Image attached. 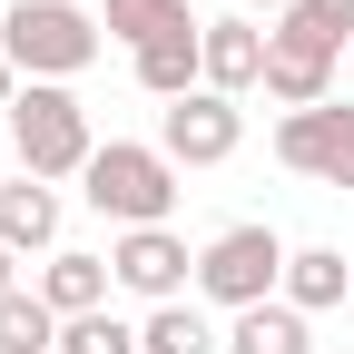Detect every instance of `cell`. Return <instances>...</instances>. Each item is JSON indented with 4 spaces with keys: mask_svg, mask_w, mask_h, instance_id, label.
Wrapping results in <instances>:
<instances>
[{
    "mask_svg": "<svg viewBox=\"0 0 354 354\" xmlns=\"http://www.w3.org/2000/svg\"><path fill=\"white\" fill-rule=\"evenodd\" d=\"M99 50H109V30H99V10H79V0H10V10H0V59L20 79L69 88L79 69H99Z\"/></svg>",
    "mask_w": 354,
    "mask_h": 354,
    "instance_id": "cell-1",
    "label": "cell"
},
{
    "mask_svg": "<svg viewBox=\"0 0 354 354\" xmlns=\"http://www.w3.org/2000/svg\"><path fill=\"white\" fill-rule=\"evenodd\" d=\"M177 177H187V167H177L158 138H99V158H88V177H79V197L128 236V227H167V216H177Z\"/></svg>",
    "mask_w": 354,
    "mask_h": 354,
    "instance_id": "cell-2",
    "label": "cell"
},
{
    "mask_svg": "<svg viewBox=\"0 0 354 354\" xmlns=\"http://www.w3.org/2000/svg\"><path fill=\"white\" fill-rule=\"evenodd\" d=\"M10 158L20 177H88V158H99V138H88V109L69 99V88L50 79H20V99H10Z\"/></svg>",
    "mask_w": 354,
    "mask_h": 354,
    "instance_id": "cell-3",
    "label": "cell"
},
{
    "mask_svg": "<svg viewBox=\"0 0 354 354\" xmlns=\"http://www.w3.org/2000/svg\"><path fill=\"white\" fill-rule=\"evenodd\" d=\"M286 236L276 227H256V216H246V227H216L207 246H197V295L207 305H227V315H246V305H276L286 295Z\"/></svg>",
    "mask_w": 354,
    "mask_h": 354,
    "instance_id": "cell-4",
    "label": "cell"
},
{
    "mask_svg": "<svg viewBox=\"0 0 354 354\" xmlns=\"http://www.w3.org/2000/svg\"><path fill=\"white\" fill-rule=\"evenodd\" d=\"M109 276H118V295H138V305H187L197 256H187L177 227H128V236L109 246Z\"/></svg>",
    "mask_w": 354,
    "mask_h": 354,
    "instance_id": "cell-5",
    "label": "cell"
},
{
    "mask_svg": "<svg viewBox=\"0 0 354 354\" xmlns=\"http://www.w3.org/2000/svg\"><path fill=\"white\" fill-rule=\"evenodd\" d=\"M276 158H286L295 177H315V187H354V109L325 99V109L276 118Z\"/></svg>",
    "mask_w": 354,
    "mask_h": 354,
    "instance_id": "cell-6",
    "label": "cell"
},
{
    "mask_svg": "<svg viewBox=\"0 0 354 354\" xmlns=\"http://www.w3.org/2000/svg\"><path fill=\"white\" fill-rule=\"evenodd\" d=\"M335 69H344V59L325 50V39H305L295 20H266V99H276L286 118H295V109H325V99H335Z\"/></svg>",
    "mask_w": 354,
    "mask_h": 354,
    "instance_id": "cell-7",
    "label": "cell"
},
{
    "mask_svg": "<svg viewBox=\"0 0 354 354\" xmlns=\"http://www.w3.org/2000/svg\"><path fill=\"white\" fill-rule=\"evenodd\" d=\"M158 148H167L177 167H227V158L246 148V109L216 99V88H197V99H177V109L158 118Z\"/></svg>",
    "mask_w": 354,
    "mask_h": 354,
    "instance_id": "cell-8",
    "label": "cell"
},
{
    "mask_svg": "<svg viewBox=\"0 0 354 354\" xmlns=\"http://www.w3.org/2000/svg\"><path fill=\"white\" fill-rule=\"evenodd\" d=\"M0 246L10 256H59V187L50 177H0Z\"/></svg>",
    "mask_w": 354,
    "mask_h": 354,
    "instance_id": "cell-9",
    "label": "cell"
},
{
    "mask_svg": "<svg viewBox=\"0 0 354 354\" xmlns=\"http://www.w3.org/2000/svg\"><path fill=\"white\" fill-rule=\"evenodd\" d=\"M207 88H216V99H246V88H266V30H256L246 10L207 20Z\"/></svg>",
    "mask_w": 354,
    "mask_h": 354,
    "instance_id": "cell-10",
    "label": "cell"
},
{
    "mask_svg": "<svg viewBox=\"0 0 354 354\" xmlns=\"http://www.w3.org/2000/svg\"><path fill=\"white\" fill-rule=\"evenodd\" d=\"M109 256H88V246H59V256H39V305H50V315L69 325V315H99L109 305Z\"/></svg>",
    "mask_w": 354,
    "mask_h": 354,
    "instance_id": "cell-11",
    "label": "cell"
},
{
    "mask_svg": "<svg viewBox=\"0 0 354 354\" xmlns=\"http://www.w3.org/2000/svg\"><path fill=\"white\" fill-rule=\"evenodd\" d=\"M128 69H138V88H148L158 109L197 99V88H207V30H187V39H158V50H128Z\"/></svg>",
    "mask_w": 354,
    "mask_h": 354,
    "instance_id": "cell-12",
    "label": "cell"
},
{
    "mask_svg": "<svg viewBox=\"0 0 354 354\" xmlns=\"http://www.w3.org/2000/svg\"><path fill=\"white\" fill-rule=\"evenodd\" d=\"M227 354H315V315H295V305H246L227 315Z\"/></svg>",
    "mask_w": 354,
    "mask_h": 354,
    "instance_id": "cell-13",
    "label": "cell"
},
{
    "mask_svg": "<svg viewBox=\"0 0 354 354\" xmlns=\"http://www.w3.org/2000/svg\"><path fill=\"white\" fill-rule=\"evenodd\" d=\"M99 30H109V39H128V50H158V39H187V30H207V20L187 10V0H109Z\"/></svg>",
    "mask_w": 354,
    "mask_h": 354,
    "instance_id": "cell-14",
    "label": "cell"
},
{
    "mask_svg": "<svg viewBox=\"0 0 354 354\" xmlns=\"http://www.w3.org/2000/svg\"><path fill=\"white\" fill-rule=\"evenodd\" d=\"M344 246H295L286 256V305H295V315H335V305H344Z\"/></svg>",
    "mask_w": 354,
    "mask_h": 354,
    "instance_id": "cell-15",
    "label": "cell"
},
{
    "mask_svg": "<svg viewBox=\"0 0 354 354\" xmlns=\"http://www.w3.org/2000/svg\"><path fill=\"white\" fill-rule=\"evenodd\" d=\"M138 354H227V335H216L197 305H148L138 325Z\"/></svg>",
    "mask_w": 354,
    "mask_h": 354,
    "instance_id": "cell-16",
    "label": "cell"
},
{
    "mask_svg": "<svg viewBox=\"0 0 354 354\" xmlns=\"http://www.w3.org/2000/svg\"><path fill=\"white\" fill-rule=\"evenodd\" d=\"M0 354H59V315L39 305V286H20L0 305Z\"/></svg>",
    "mask_w": 354,
    "mask_h": 354,
    "instance_id": "cell-17",
    "label": "cell"
},
{
    "mask_svg": "<svg viewBox=\"0 0 354 354\" xmlns=\"http://www.w3.org/2000/svg\"><path fill=\"white\" fill-rule=\"evenodd\" d=\"M59 354H138V325L109 315V305H99V315H69L59 325Z\"/></svg>",
    "mask_w": 354,
    "mask_h": 354,
    "instance_id": "cell-18",
    "label": "cell"
},
{
    "mask_svg": "<svg viewBox=\"0 0 354 354\" xmlns=\"http://www.w3.org/2000/svg\"><path fill=\"white\" fill-rule=\"evenodd\" d=\"M305 39H325V50L344 59V39H354V0H295V10H286Z\"/></svg>",
    "mask_w": 354,
    "mask_h": 354,
    "instance_id": "cell-19",
    "label": "cell"
},
{
    "mask_svg": "<svg viewBox=\"0 0 354 354\" xmlns=\"http://www.w3.org/2000/svg\"><path fill=\"white\" fill-rule=\"evenodd\" d=\"M20 266H30V256H10V246H0V305L20 295Z\"/></svg>",
    "mask_w": 354,
    "mask_h": 354,
    "instance_id": "cell-20",
    "label": "cell"
},
{
    "mask_svg": "<svg viewBox=\"0 0 354 354\" xmlns=\"http://www.w3.org/2000/svg\"><path fill=\"white\" fill-rule=\"evenodd\" d=\"M10 99H20V69H10V59H0V118H10Z\"/></svg>",
    "mask_w": 354,
    "mask_h": 354,
    "instance_id": "cell-21",
    "label": "cell"
},
{
    "mask_svg": "<svg viewBox=\"0 0 354 354\" xmlns=\"http://www.w3.org/2000/svg\"><path fill=\"white\" fill-rule=\"evenodd\" d=\"M236 10H246V20H256V10H266V20H286V10H295V0H236Z\"/></svg>",
    "mask_w": 354,
    "mask_h": 354,
    "instance_id": "cell-22",
    "label": "cell"
},
{
    "mask_svg": "<svg viewBox=\"0 0 354 354\" xmlns=\"http://www.w3.org/2000/svg\"><path fill=\"white\" fill-rule=\"evenodd\" d=\"M0 10H10V0H0Z\"/></svg>",
    "mask_w": 354,
    "mask_h": 354,
    "instance_id": "cell-23",
    "label": "cell"
}]
</instances>
